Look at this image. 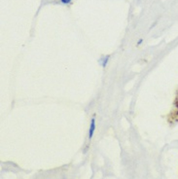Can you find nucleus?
Returning a JSON list of instances; mask_svg holds the SVG:
<instances>
[{"label":"nucleus","mask_w":178,"mask_h":179,"mask_svg":"<svg viewBox=\"0 0 178 179\" xmlns=\"http://www.w3.org/2000/svg\"><path fill=\"white\" fill-rule=\"evenodd\" d=\"M60 2L63 5H70L72 3V0H60Z\"/></svg>","instance_id":"nucleus-3"},{"label":"nucleus","mask_w":178,"mask_h":179,"mask_svg":"<svg viewBox=\"0 0 178 179\" xmlns=\"http://www.w3.org/2000/svg\"><path fill=\"white\" fill-rule=\"evenodd\" d=\"M96 118L93 117L92 120H90V124L89 127V139H92L93 137V134L96 132Z\"/></svg>","instance_id":"nucleus-1"},{"label":"nucleus","mask_w":178,"mask_h":179,"mask_svg":"<svg viewBox=\"0 0 178 179\" xmlns=\"http://www.w3.org/2000/svg\"><path fill=\"white\" fill-rule=\"evenodd\" d=\"M141 42H142V39H140V40L138 41V45H140V44H141Z\"/></svg>","instance_id":"nucleus-4"},{"label":"nucleus","mask_w":178,"mask_h":179,"mask_svg":"<svg viewBox=\"0 0 178 179\" xmlns=\"http://www.w3.org/2000/svg\"><path fill=\"white\" fill-rule=\"evenodd\" d=\"M109 60H110V56H101V58L99 59V64L101 65V67L105 68V67L108 65Z\"/></svg>","instance_id":"nucleus-2"}]
</instances>
